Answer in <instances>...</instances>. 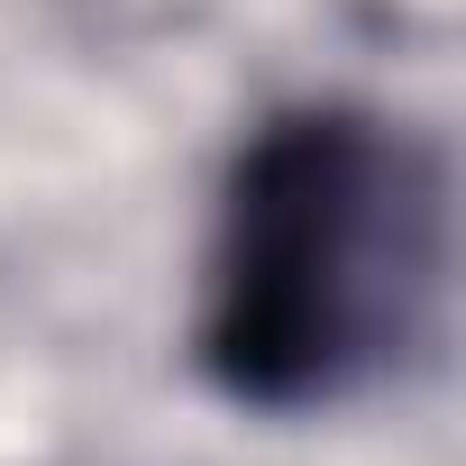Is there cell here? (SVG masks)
I'll return each instance as SVG.
<instances>
[{"label": "cell", "instance_id": "cell-1", "mask_svg": "<svg viewBox=\"0 0 466 466\" xmlns=\"http://www.w3.org/2000/svg\"><path fill=\"white\" fill-rule=\"evenodd\" d=\"M439 293V147L375 101H293L228 156L192 357L238 411H348L430 348Z\"/></svg>", "mask_w": 466, "mask_h": 466}]
</instances>
